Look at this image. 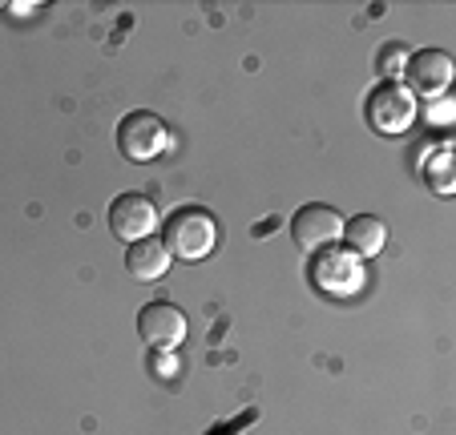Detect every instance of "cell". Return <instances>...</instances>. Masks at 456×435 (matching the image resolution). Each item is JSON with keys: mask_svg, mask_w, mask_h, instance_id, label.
Returning <instances> with one entry per match:
<instances>
[{"mask_svg": "<svg viewBox=\"0 0 456 435\" xmlns=\"http://www.w3.org/2000/svg\"><path fill=\"white\" fill-rule=\"evenodd\" d=\"M215 218H210L207 210H199V205H182V210H174L170 218H166V250H170V258H186V262H199V258H207L210 250H215Z\"/></svg>", "mask_w": 456, "mask_h": 435, "instance_id": "obj_1", "label": "cell"}, {"mask_svg": "<svg viewBox=\"0 0 456 435\" xmlns=\"http://www.w3.org/2000/svg\"><path fill=\"white\" fill-rule=\"evenodd\" d=\"M166 145H170V129H166V121L158 113L134 109L121 117V125H118L121 157H129V162H154Z\"/></svg>", "mask_w": 456, "mask_h": 435, "instance_id": "obj_2", "label": "cell"}, {"mask_svg": "<svg viewBox=\"0 0 456 435\" xmlns=\"http://www.w3.org/2000/svg\"><path fill=\"white\" fill-rule=\"evenodd\" d=\"M416 117V101L404 85L396 81H384L376 93L368 97V121L376 133H404Z\"/></svg>", "mask_w": 456, "mask_h": 435, "instance_id": "obj_3", "label": "cell"}, {"mask_svg": "<svg viewBox=\"0 0 456 435\" xmlns=\"http://www.w3.org/2000/svg\"><path fill=\"white\" fill-rule=\"evenodd\" d=\"M339 234H344V218H339L331 205L311 202L291 218V238L299 242V250H307V254L328 250L331 242H339Z\"/></svg>", "mask_w": 456, "mask_h": 435, "instance_id": "obj_4", "label": "cell"}, {"mask_svg": "<svg viewBox=\"0 0 456 435\" xmlns=\"http://www.w3.org/2000/svg\"><path fill=\"white\" fill-rule=\"evenodd\" d=\"M404 81H408V93L416 97H440L448 93V85H452V60H448L444 49H420L416 57H408L404 65Z\"/></svg>", "mask_w": 456, "mask_h": 435, "instance_id": "obj_5", "label": "cell"}, {"mask_svg": "<svg viewBox=\"0 0 456 435\" xmlns=\"http://www.w3.org/2000/svg\"><path fill=\"white\" fill-rule=\"evenodd\" d=\"M138 334L154 350H174L182 339H186V315H182L174 302L154 299L138 310Z\"/></svg>", "mask_w": 456, "mask_h": 435, "instance_id": "obj_6", "label": "cell"}, {"mask_svg": "<svg viewBox=\"0 0 456 435\" xmlns=\"http://www.w3.org/2000/svg\"><path fill=\"white\" fill-rule=\"evenodd\" d=\"M154 226H158V210L146 194H121L113 197L110 205V230L118 234L121 242H142V238H154Z\"/></svg>", "mask_w": 456, "mask_h": 435, "instance_id": "obj_7", "label": "cell"}, {"mask_svg": "<svg viewBox=\"0 0 456 435\" xmlns=\"http://www.w3.org/2000/svg\"><path fill=\"white\" fill-rule=\"evenodd\" d=\"M311 278L319 290H331V294H352L363 282V270L355 262V254H339V250H319L311 258Z\"/></svg>", "mask_w": 456, "mask_h": 435, "instance_id": "obj_8", "label": "cell"}, {"mask_svg": "<svg viewBox=\"0 0 456 435\" xmlns=\"http://www.w3.org/2000/svg\"><path fill=\"white\" fill-rule=\"evenodd\" d=\"M126 270L138 282H158L170 270V250H166L162 238H142L126 246Z\"/></svg>", "mask_w": 456, "mask_h": 435, "instance_id": "obj_9", "label": "cell"}, {"mask_svg": "<svg viewBox=\"0 0 456 435\" xmlns=\"http://www.w3.org/2000/svg\"><path fill=\"white\" fill-rule=\"evenodd\" d=\"M339 238L347 242V254L371 258V254H379V250H384L387 230H384V222H379V218H371V213H355L352 222H344V234H339Z\"/></svg>", "mask_w": 456, "mask_h": 435, "instance_id": "obj_10", "label": "cell"}, {"mask_svg": "<svg viewBox=\"0 0 456 435\" xmlns=\"http://www.w3.org/2000/svg\"><path fill=\"white\" fill-rule=\"evenodd\" d=\"M404 65H408L404 44H384V49H379V57H376V73H379L384 81H396L400 73H404Z\"/></svg>", "mask_w": 456, "mask_h": 435, "instance_id": "obj_11", "label": "cell"}, {"mask_svg": "<svg viewBox=\"0 0 456 435\" xmlns=\"http://www.w3.org/2000/svg\"><path fill=\"white\" fill-rule=\"evenodd\" d=\"M432 186H436V194H452V181H448V149L436 157V170H432Z\"/></svg>", "mask_w": 456, "mask_h": 435, "instance_id": "obj_12", "label": "cell"}, {"mask_svg": "<svg viewBox=\"0 0 456 435\" xmlns=\"http://www.w3.org/2000/svg\"><path fill=\"white\" fill-rule=\"evenodd\" d=\"M150 367H154V375L158 379H170V375H178V363H174L166 350H154V358H150Z\"/></svg>", "mask_w": 456, "mask_h": 435, "instance_id": "obj_13", "label": "cell"}]
</instances>
